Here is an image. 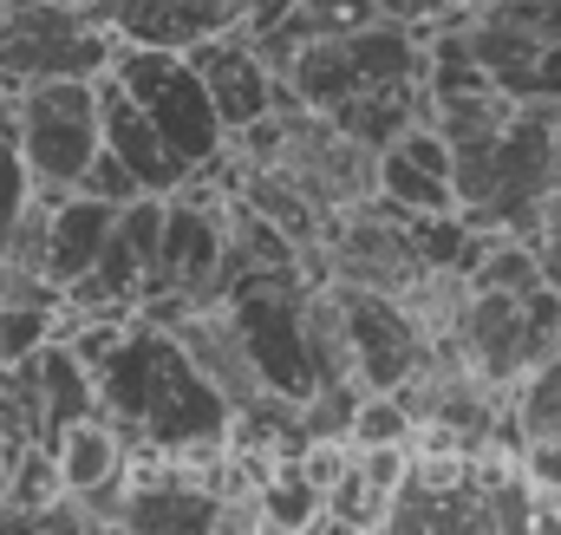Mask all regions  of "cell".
I'll return each mask as SVG.
<instances>
[{
  "mask_svg": "<svg viewBox=\"0 0 561 535\" xmlns=\"http://www.w3.org/2000/svg\"><path fill=\"white\" fill-rule=\"evenodd\" d=\"M46 451H53V470H59V490L66 497H85L112 477H125V431L105 418V411H85L59 431H46Z\"/></svg>",
  "mask_w": 561,
  "mask_h": 535,
  "instance_id": "cell-7",
  "label": "cell"
},
{
  "mask_svg": "<svg viewBox=\"0 0 561 535\" xmlns=\"http://www.w3.org/2000/svg\"><path fill=\"white\" fill-rule=\"evenodd\" d=\"M280 86L294 92V105L300 112H333L340 99H353L359 92V72H353V53H346V39L340 33H313V39H300L294 46V59H287V72H275Z\"/></svg>",
  "mask_w": 561,
  "mask_h": 535,
  "instance_id": "cell-10",
  "label": "cell"
},
{
  "mask_svg": "<svg viewBox=\"0 0 561 535\" xmlns=\"http://www.w3.org/2000/svg\"><path fill=\"white\" fill-rule=\"evenodd\" d=\"M373 7H379L386 20H405V26L424 39V26H437V20H444L457 0H373Z\"/></svg>",
  "mask_w": 561,
  "mask_h": 535,
  "instance_id": "cell-19",
  "label": "cell"
},
{
  "mask_svg": "<svg viewBox=\"0 0 561 535\" xmlns=\"http://www.w3.org/2000/svg\"><path fill=\"white\" fill-rule=\"evenodd\" d=\"M105 72L131 92V105L157 125V137H163L183 163H209V157H222V150H229V132H222V118H216V105H209V92H203L196 66H190L176 46L118 39Z\"/></svg>",
  "mask_w": 561,
  "mask_h": 535,
  "instance_id": "cell-2",
  "label": "cell"
},
{
  "mask_svg": "<svg viewBox=\"0 0 561 535\" xmlns=\"http://www.w3.org/2000/svg\"><path fill=\"white\" fill-rule=\"evenodd\" d=\"M405 437H412V411L399 392H359L353 399L346 444H405Z\"/></svg>",
  "mask_w": 561,
  "mask_h": 535,
  "instance_id": "cell-14",
  "label": "cell"
},
{
  "mask_svg": "<svg viewBox=\"0 0 561 535\" xmlns=\"http://www.w3.org/2000/svg\"><path fill=\"white\" fill-rule=\"evenodd\" d=\"M0 26H7V0H0Z\"/></svg>",
  "mask_w": 561,
  "mask_h": 535,
  "instance_id": "cell-20",
  "label": "cell"
},
{
  "mask_svg": "<svg viewBox=\"0 0 561 535\" xmlns=\"http://www.w3.org/2000/svg\"><path fill=\"white\" fill-rule=\"evenodd\" d=\"M340 39H346V53H353L359 86H424V39L405 20L373 13L366 26H353V33H340Z\"/></svg>",
  "mask_w": 561,
  "mask_h": 535,
  "instance_id": "cell-11",
  "label": "cell"
},
{
  "mask_svg": "<svg viewBox=\"0 0 561 535\" xmlns=\"http://www.w3.org/2000/svg\"><path fill=\"white\" fill-rule=\"evenodd\" d=\"M112 223H118V209H112V203H99V196H85V190L59 196V203L46 209V249H39V274H46L53 287L79 281V274L92 268V255L105 249Z\"/></svg>",
  "mask_w": 561,
  "mask_h": 535,
  "instance_id": "cell-8",
  "label": "cell"
},
{
  "mask_svg": "<svg viewBox=\"0 0 561 535\" xmlns=\"http://www.w3.org/2000/svg\"><path fill=\"white\" fill-rule=\"evenodd\" d=\"M20 373L33 379V399H39V424H46V431H59V424H72V418L99 411L92 366H79L66 340H46L39 353H26V360H20ZM46 431H39V444H46Z\"/></svg>",
  "mask_w": 561,
  "mask_h": 535,
  "instance_id": "cell-9",
  "label": "cell"
},
{
  "mask_svg": "<svg viewBox=\"0 0 561 535\" xmlns=\"http://www.w3.org/2000/svg\"><path fill=\"white\" fill-rule=\"evenodd\" d=\"M183 59L196 66V79H203V92H209V105H216V118H222L229 137L242 132V125H255L262 112H275L268 105V66L255 59V46H249L242 26H222V33L190 39Z\"/></svg>",
  "mask_w": 561,
  "mask_h": 535,
  "instance_id": "cell-5",
  "label": "cell"
},
{
  "mask_svg": "<svg viewBox=\"0 0 561 535\" xmlns=\"http://www.w3.org/2000/svg\"><path fill=\"white\" fill-rule=\"evenodd\" d=\"M490 86H496L503 99H516V105H561V46L556 39H542L536 53L496 66Z\"/></svg>",
  "mask_w": 561,
  "mask_h": 535,
  "instance_id": "cell-13",
  "label": "cell"
},
{
  "mask_svg": "<svg viewBox=\"0 0 561 535\" xmlns=\"http://www.w3.org/2000/svg\"><path fill=\"white\" fill-rule=\"evenodd\" d=\"M72 190H85V196H99V203H112V209H118V203H131V196H138L144 183L118 163V157H112V150H105V144H99V150L85 157V170H79V183H72Z\"/></svg>",
  "mask_w": 561,
  "mask_h": 535,
  "instance_id": "cell-17",
  "label": "cell"
},
{
  "mask_svg": "<svg viewBox=\"0 0 561 535\" xmlns=\"http://www.w3.org/2000/svg\"><path fill=\"white\" fill-rule=\"evenodd\" d=\"M340 294V320H346V346H353V386L359 392H392L412 379L424 360V333L412 307L386 287H359V281H333Z\"/></svg>",
  "mask_w": 561,
  "mask_h": 535,
  "instance_id": "cell-4",
  "label": "cell"
},
{
  "mask_svg": "<svg viewBox=\"0 0 561 535\" xmlns=\"http://www.w3.org/2000/svg\"><path fill=\"white\" fill-rule=\"evenodd\" d=\"M92 92H99V144H105V150H112V157L138 177L144 190L170 196V190L183 183V170H190V163H183V157L157 137V125H150L138 105H131V92H125L112 72H99V79H92Z\"/></svg>",
  "mask_w": 561,
  "mask_h": 535,
  "instance_id": "cell-6",
  "label": "cell"
},
{
  "mask_svg": "<svg viewBox=\"0 0 561 535\" xmlns=\"http://www.w3.org/2000/svg\"><path fill=\"white\" fill-rule=\"evenodd\" d=\"M163 216H170V196H157V190H138L131 203H118V236L131 242V255L144 268L157 262V242H163Z\"/></svg>",
  "mask_w": 561,
  "mask_h": 535,
  "instance_id": "cell-15",
  "label": "cell"
},
{
  "mask_svg": "<svg viewBox=\"0 0 561 535\" xmlns=\"http://www.w3.org/2000/svg\"><path fill=\"white\" fill-rule=\"evenodd\" d=\"M59 307H0V366H20L26 353H39L53 340Z\"/></svg>",
  "mask_w": 561,
  "mask_h": 535,
  "instance_id": "cell-16",
  "label": "cell"
},
{
  "mask_svg": "<svg viewBox=\"0 0 561 535\" xmlns=\"http://www.w3.org/2000/svg\"><path fill=\"white\" fill-rule=\"evenodd\" d=\"M72 7H79V0H72Z\"/></svg>",
  "mask_w": 561,
  "mask_h": 535,
  "instance_id": "cell-21",
  "label": "cell"
},
{
  "mask_svg": "<svg viewBox=\"0 0 561 535\" xmlns=\"http://www.w3.org/2000/svg\"><path fill=\"white\" fill-rule=\"evenodd\" d=\"M13 105H20L13 144L26 157L33 196L39 203L72 196L85 157L99 150V92H92V79H33V86L13 92Z\"/></svg>",
  "mask_w": 561,
  "mask_h": 535,
  "instance_id": "cell-3",
  "label": "cell"
},
{
  "mask_svg": "<svg viewBox=\"0 0 561 535\" xmlns=\"http://www.w3.org/2000/svg\"><path fill=\"white\" fill-rule=\"evenodd\" d=\"M26 196H33V177H26V157H20V144L0 132V242H7V229L20 223V209H26Z\"/></svg>",
  "mask_w": 561,
  "mask_h": 535,
  "instance_id": "cell-18",
  "label": "cell"
},
{
  "mask_svg": "<svg viewBox=\"0 0 561 535\" xmlns=\"http://www.w3.org/2000/svg\"><path fill=\"white\" fill-rule=\"evenodd\" d=\"M112 20L99 0H7L0 26V86H33V79H99L112 66Z\"/></svg>",
  "mask_w": 561,
  "mask_h": 535,
  "instance_id": "cell-1",
  "label": "cell"
},
{
  "mask_svg": "<svg viewBox=\"0 0 561 535\" xmlns=\"http://www.w3.org/2000/svg\"><path fill=\"white\" fill-rule=\"evenodd\" d=\"M255 523H268V530H313L320 523V490L287 464V470L255 483Z\"/></svg>",
  "mask_w": 561,
  "mask_h": 535,
  "instance_id": "cell-12",
  "label": "cell"
}]
</instances>
